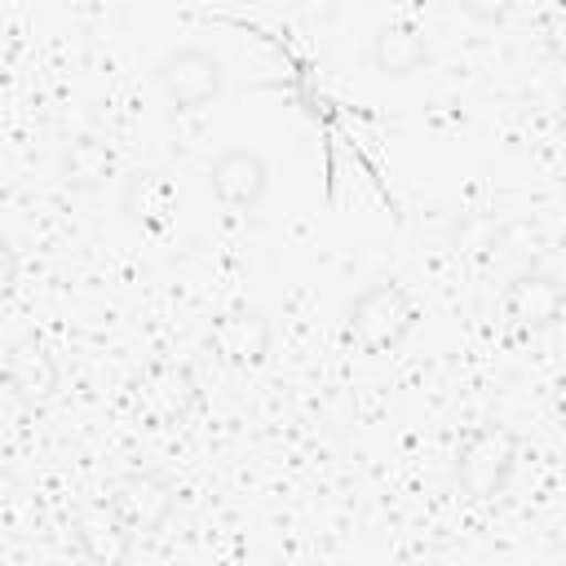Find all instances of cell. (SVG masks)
I'll return each mask as SVG.
<instances>
[{"instance_id":"6da1fadb","label":"cell","mask_w":566,"mask_h":566,"mask_svg":"<svg viewBox=\"0 0 566 566\" xmlns=\"http://www.w3.org/2000/svg\"><path fill=\"white\" fill-rule=\"evenodd\" d=\"M416 318H420V310H416L411 292L394 279H376V283L358 287L354 301L345 305V340L363 354H385L411 336Z\"/></svg>"},{"instance_id":"8992f818","label":"cell","mask_w":566,"mask_h":566,"mask_svg":"<svg viewBox=\"0 0 566 566\" xmlns=\"http://www.w3.org/2000/svg\"><path fill=\"white\" fill-rule=\"evenodd\" d=\"M208 195L226 212H252L270 195V164L252 146H230L208 164Z\"/></svg>"},{"instance_id":"7a4b0ae2","label":"cell","mask_w":566,"mask_h":566,"mask_svg":"<svg viewBox=\"0 0 566 566\" xmlns=\"http://www.w3.org/2000/svg\"><path fill=\"white\" fill-rule=\"evenodd\" d=\"M517 451H522V438H517L513 424L482 420L464 438V447L455 455V482H460V491L469 500H478V504L504 495V486H509V478L517 469Z\"/></svg>"},{"instance_id":"5bb4252c","label":"cell","mask_w":566,"mask_h":566,"mask_svg":"<svg viewBox=\"0 0 566 566\" xmlns=\"http://www.w3.org/2000/svg\"><path fill=\"white\" fill-rule=\"evenodd\" d=\"M451 248L464 252V256H491L500 243H504V226L491 217V212H460L447 230Z\"/></svg>"},{"instance_id":"ba28073f","label":"cell","mask_w":566,"mask_h":566,"mask_svg":"<svg viewBox=\"0 0 566 566\" xmlns=\"http://www.w3.org/2000/svg\"><path fill=\"white\" fill-rule=\"evenodd\" d=\"M71 535L84 553L88 566H128L133 557V544H137V531L115 513V504L106 500H88L71 513Z\"/></svg>"},{"instance_id":"5b68a950","label":"cell","mask_w":566,"mask_h":566,"mask_svg":"<svg viewBox=\"0 0 566 566\" xmlns=\"http://www.w3.org/2000/svg\"><path fill=\"white\" fill-rule=\"evenodd\" d=\"M208 349L239 371H252L270 358L274 349V327L265 318V310L256 305H230L208 323Z\"/></svg>"},{"instance_id":"ac0fdd59","label":"cell","mask_w":566,"mask_h":566,"mask_svg":"<svg viewBox=\"0 0 566 566\" xmlns=\"http://www.w3.org/2000/svg\"><path fill=\"white\" fill-rule=\"evenodd\" d=\"M416 566H442V562H416Z\"/></svg>"},{"instance_id":"3957f363","label":"cell","mask_w":566,"mask_h":566,"mask_svg":"<svg viewBox=\"0 0 566 566\" xmlns=\"http://www.w3.org/2000/svg\"><path fill=\"white\" fill-rule=\"evenodd\" d=\"M566 310V283L553 274V270H517L509 283H504V296H500V314H504V327L513 336H539L548 332Z\"/></svg>"},{"instance_id":"9c48e42d","label":"cell","mask_w":566,"mask_h":566,"mask_svg":"<svg viewBox=\"0 0 566 566\" xmlns=\"http://www.w3.org/2000/svg\"><path fill=\"white\" fill-rule=\"evenodd\" d=\"M199 407V385L181 363H155L137 385V411L150 424H181Z\"/></svg>"},{"instance_id":"30bf717a","label":"cell","mask_w":566,"mask_h":566,"mask_svg":"<svg viewBox=\"0 0 566 566\" xmlns=\"http://www.w3.org/2000/svg\"><path fill=\"white\" fill-rule=\"evenodd\" d=\"M119 212L137 230H168L177 217V186L164 168H137L119 186Z\"/></svg>"},{"instance_id":"4fadbf2b","label":"cell","mask_w":566,"mask_h":566,"mask_svg":"<svg viewBox=\"0 0 566 566\" xmlns=\"http://www.w3.org/2000/svg\"><path fill=\"white\" fill-rule=\"evenodd\" d=\"M115 177V150L93 137V133H80L71 142H62L57 150V181L75 195H97L106 181Z\"/></svg>"},{"instance_id":"2e32d148","label":"cell","mask_w":566,"mask_h":566,"mask_svg":"<svg viewBox=\"0 0 566 566\" xmlns=\"http://www.w3.org/2000/svg\"><path fill=\"white\" fill-rule=\"evenodd\" d=\"M553 411H557V420L566 424V380H562V385L553 389Z\"/></svg>"},{"instance_id":"7c38bea8","label":"cell","mask_w":566,"mask_h":566,"mask_svg":"<svg viewBox=\"0 0 566 566\" xmlns=\"http://www.w3.org/2000/svg\"><path fill=\"white\" fill-rule=\"evenodd\" d=\"M367 57H371L376 75L407 80L429 62V40L416 22H385V27H376V35L367 44Z\"/></svg>"},{"instance_id":"52a82bcc","label":"cell","mask_w":566,"mask_h":566,"mask_svg":"<svg viewBox=\"0 0 566 566\" xmlns=\"http://www.w3.org/2000/svg\"><path fill=\"white\" fill-rule=\"evenodd\" d=\"M111 504L137 535H159L177 509V486L159 469H128L111 486Z\"/></svg>"},{"instance_id":"e0dca14e","label":"cell","mask_w":566,"mask_h":566,"mask_svg":"<svg viewBox=\"0 0 566 566\" xmlns=\"http://www.w3.org/2000/svg\"><path fill=\"white\" fill-rule=\"evenodd\" d=\"M557 133H562V142H566V93H562V102H557Z\"/></svg>"},{"instance_id":"8fae6325","label":"cell","mask_w":566,"mask_h":566,"mask_svg":"<svg viewBox=\"0 0 566 566\" xmlns=\"http://www.w3.org/2000/svg\"><path fill=\"white\" fill-rule=\"evenodd\" d=\"M4 385H9V394H13L18 402L44 407V402H53L57 389H62V367H57V358L49 354V345H40L35 336H27V340H18V345L9 349V358H4Z\"/></svg>"},{"instance_id":"277c9868","label":"cell","mask_w":566,"mask_h":566,"mask_svg":"<svg viewBox=\"0 0 566 566\" xmlns=\"http://www.w3.org/2000/svg\"><path fill=\"white\" fill-rule=\"evenodd\" d=\"M155 80H159V93L172 111H203L217 102L221 84H226V71H221V57L203 44H186V49H172L159 66H155Z\"/></svg>"},{"instance_id":"9a60e30c","label":"cell","mask_w":566,"mask_h":566,"mask_svg":"<svg viewBox=\"0 0 566 566\" xmlns=\"http://www.w3.org/2000/svg\"><path fill=\"white\" fill-rule=\"evenodd\" d=\"M539 35H544V49L553 53V62L566 66V4H553L539 22Z\"/></svg>"}]
</instances>
